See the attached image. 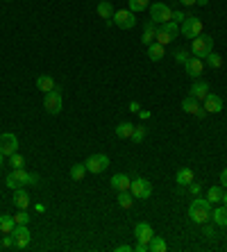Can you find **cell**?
Returning a JSON list of instances; mask_svg holds the SVG:
<instances>
[{"mask_svg":"<svg viewBox=\"0 0 227 252\" xmlns=\"http://www.w3.org/2000/svg\"><path fill=\"white\" fill-rule=\"evenodd\" d=\"M211 212H214V207H211L209 200L195 198L191 202V207H188V218L193 220V223H198V225H205V223L211 220Z\"/></svg>","mask_w":227,"mask_h":252,"instance_id":"1","label":"cell"},{"mask_svg":"<svg viewBox=\"0 0 227 252\" xmlns=\"http://www.w3.org/2000/svg\"><path fill=\"white\" fill-rule=\"evenodd\" d=\"M39 182H41L39 175L27 173L25 168H14L5 179V184L9 186V189H21V186H25V184H39Z\"/></svg>","mask_w":227,"mask_h":252,"instance_id":"2","label":"cell"},{"mask_svg":"<svg viewBox=\"0 0 227 252\" xmlns=\"http://www.w3.org/2000/svg\"><path fill=\"white\" fill-rule=\"evenodd\" d=\"M211 50H214V39L207 37V34H200V37L191 39V55L198 57V59H205Z\"/></svg>","mask_w":227,"mask_h":252,"instance_id":"3","label":"cell"},{"mask_svg":"<svg viewBox=\"0 0 227 252\" xmlns=\"http://www.w3.org/2000/svg\"><path fill=\"white\" fill-rule=\"evenodd\" d=\"M177 34H180V25H177L175 20H168V23H162V25L157 27V43H162V46H168L170 41L177 39Z\"/></svg>","mask_w":227,"mask_h":252,"instance_id":"4","label":"cell"},{"mask_svg":"<svg viewBox=\"0 0 227 252\" xmlns=\"http://www.w3.org/2000/svg\"><path fill=\"white\" fill-rule=\"evenodd\" d=\"M180 34L186 37V39H195L202 34V20L195 19V16H186V19L180 23Z\"/></svg>","mask_w":227,"mask_h":252,"instance_id":"5","label":"cell"},{"mask_svg":"<svg viewBox=\"0 0 227 252\" xmlns=\"http://www.w3.org/2000/svg\"><path fill=\"white\" fill-rule=\"evenodd\" d=\"M62 105H64V100H62V91H59L57 86L52 89V91L45 93V98H43V107H45V112L52 114V116H57L59 112H62Z\"/></svg>","mask_w":227,"mask_h":252,"instance_id":"6","label":"cell"},{"mask_svg":"<svg viewBox=\"0 0 227 252\" xmlns=\"http://www.w3.org/2000/svg\"><path fill=\"white\" fill-rule=\"evenodd\" d=\"M150 16H152V23H168L173 20V9L168 5H164V2H152L150 5Z\"/></svg>","mask_w":227,"mask_h":252,"instance_id":"7","label":"cell"},{"mask_svg":"<svg viewBox=\"0 0 227 252\" xmlns=\"http://www.w3.org/2000/svg\"><path fill=\"white\" fill-rule=\"evenodd\" d=\"M84 166H86V171L93 173V175L104 173L109 168V157H107V155H91L89 159L84 161Z\"/></svg>","mask_w":227,"mask_h":252,"instance_id":"8","label":"cell"},{"mask_svg":"<svg viewBox=\"0 0 227 252\" xmlns=\"http://www.w3.org/2000/svg\"><path fill=\"white\" fill-rule=\"evenodd\" d=\"M130 191L134 198L139 200H148L150 198V193H152V184H150L145 177H136L132 179V186H130Z\"/></svg>","mask_w":227,"mask_h":252,"instance_id":"9","label":"cell"},{"mask_svg":"<svg viewBox=\"0 0 227 252\" xmlns=\"http://www.w3.org/2000/svg\"><path fill=\"white\" fill-rule=\"evenodd\" d=\"M0 153L5 155V157H12L14 153H19V139H16V134H12V132L0 134Z\"/></svg>","mask_w":227,"mask_h":252,"instance_id":"10","label":"cell"},{"mask_svg":"<svg viewBox=\"0 0 227 252\" xmlns=\"http://www.w3.org/2000/svg\"><path fill=\"white\" fill-rule=\"evenodd\" d=\"M114 23H116L121 30H132V27L136 25V19H134V12H130V9H118V12H114Z\"/></svg>","mask_w":227,"mask_h":252,"instance_id":"11","label":"cell"},{"mask_svg":"<svg viewBox=\"0 0 227 252\" xmlns=\"http://www.w3.org/2000/svg\"><path fill=\"white\" fill-rule=\"evenodd\" d=\"M134 236H136L139 243H150V239L155 236V232H152L150 223H136L134 225Z\"/></svg>","mask_w":227,"mask_h":252,"instance_id":"12","label":"cell"},{"mask_svg":"<svg viewBox=\"0 0 227 252\" xmlns=\"http://www.w3.org/2000/svg\"><path fill=\"white\" fill-rule=\"evenodd\" d=\"M14 241H16V248H27L30 246V230H27V225H16L14 227Z\"/></svg>","mask_w":227,"mask_h":252,"instance_id":"13","label":"cell"},{"mask_svg":"<svg viewBox=\"0 0 227 252\" xmlns=\"http://www.w3.org/2000/svg\"><path fill=\"white\" fill-rule=\"evenodd\" d=\"M184 68H186V73L191 75V78H195V80L205 73V64H202V59H198V57H188V59L184 61Z\"/></svg>","mask_w":227,"mask_h":252,"instance_id":"14","label":"cell"},{"mask_svg":"<svg viewBox=\"0 0 227 252\" xmlns=\"http://www.w3.org/2000/svg\"><path fill=\"white\" fill-rule=\"evenodd\" d=\"M109 182H111V189H114V191H130V186H132V179L127 177L125 173H116Z\"/></svg>","mask_w":227,"mask_h":252,"instance_id":"15","label":"cell"},{"mask_svg":"<svg viewBox=\"0 0 227 252\" xmlns=\"http://www.w3.org/2000/svg\"><path fill=\"white\" fill-rule=\"evenodd\" d=\"M205 109H207V114L223 112V98L216 96V93H207V98H205Z\"/></svg>","mask_w":227,"mask_h":252,"instance_id":"16","label":"cell"},{"mask_svg":"<svg viewBox=\"0 0 227 252\" xmlns=\"http://www.w3.org/2000/svg\"><path fill=\"white\" fill-rule=\"evenodd\" d=\"M207 93H209V84L207 82H195L193 86H191V93H188V96H193L195 100H205L207 98Z\"/></svg>","mask_w":227,"mask_h":252,"instance_id":"17","label":"cell"},{"mask_svg":"<svg viewBox=\"0 0 227 252\" xmlns=\"http://www.w3.org/2000/svg\"><path fill=\"white\" fill-rule=\"evenodd\" d=\"M211 220H214L218 227H227V207H216L214 212H211Z\"/></svg>","mask_w":227,"mask_h":252,"instance_id":"18","label":"cell"},{"mask_svg":"<svg viewBox=\"0 0 227 252\" xmlns=\"http://www.w3.org/2000/svg\"><path fill=\"white\" fill-rule=\"evenodd\" d=\"M164 55H166V46L157 43V41H152V43L148 46V57H150L152 61H159V59L164 57Z\"/></svg>","mask_w":227,"mask_h":252,"instance_id":"19","label":"cell"},{"mask_svg":"<svg viewBox=\"0 0 227 252\" xmlns=\"http://www.w3.org/2000/svg\"><path fill=\"white\" fill-rule=\"evenodd\" d=\"M14 205L19 207V209H27V205H30V195L23 191V186L14 189Z\"/></svg>","mask_w":227,"mask_h":252,"instance_id":"20","label":"cell"},{"mask_svg":"<svg viewBox=\"0 0 227 252\" xmlns=\"http://www.w3.org/2000/svg\"><path fill=\"white\" fill-rule=\"evenodd\" d=\"M193 171H191V168H180V171H177V175H175V182L180 186H188L191 184V182H193Z\"/></svg>","mask_w":227,"mask_h":252,"instance_id":"21","label":"cell"},{"mask_svg":"<svg viewBox=\"0 0 227 252\" xmlns=\"http://www.w3.org/2000/svg\"><path fill=\"white\" fill-rule=\"evenodd\" d=\"M155 37H157V27H155V23H145V27H143V37H141L143 46H150V43L155 41Z\"/></svg>","mask_w":227,"mask_h":252,"instance_id":"22","label":"cell"},{"mask_svg":"<svg viewBox=\"0 0 227 252\" xmlns=\"http://www.w3.org/2000/svg\"><path fill=\"white\" fill-rule=\"evenodd\" d=\"M14 227H16V220H14V216H7V213H2V216H0V232H2V234H12Z\"/></svg>","mask_w":227,"mask_h":252,"instance_id":"23","label":"cell"},{"mask_svg":"<svg viewBox=\"0 0 227 252\" xmlns=\"http://www.w3.org/2000/svg\"><path fill=\"white\" fill-rule=\"evenodd\" d=\"M37 89L43 93L52 91V89H55V80H52L50 75H39V78H37Z\"/></svg>","mask_w":227,"mask_h":252,"instance_id":"24","label":"cell"},{"mask_svg":"<svg viewBox=\"0 0 227 252\" xmlns=\"http://www.w3.org/2000/svg\"><path fill=\"white\" fill-rule=\"evenodd\" d=\"M168 250V243L162 239V236H152L148 243V252H166Z\"/></svg>","mask_w":227,"mask_h":252,"instance_id":"25","label":"cell"},{"mask_svg":"<svg viewBox=\"0 0 227 252\" xmlns=\"http://www.w3.org/2000/svg\"><path fill=\"white\" fill-rule=\"evenodd\" d=\"M116 136L118 139H132V132H134V125L132 123H121V125H116Z\"/></svg>","mask_w":227,"mask_h":252,"instance_id":"26","label":"cell"},{"mask_svg":"<svg viewBox=\"0 0 227 252\" xmlns=\"http://www.w3.org/2000/svg\"><path fill=\"white\" fill-rule=\"evenodd\" d=\"M98 16H100V19H107V20L114 16V7H111L109 0H103V2H98Z\"/></svg>","mask_w":227,"mask_h":252,"instance_id":"27","label":"cell"},{"mask_svg":"<svg viewBox=\"0 0 227 252\" xmlns=\"http://www.w3.org/2000/svg\"><path fill=\"white\" fill-rule=\"evenodd\" d=\"M182 109H184L186 114H193L195 116V112L200 109V105H198V100H195L193 96H186V98L182 100Z\"/></svg>","mask_w":227,"mask_h":252,"instance_id":"28","label":"cell"},{"mask_svg":"<svg viewBox=\"0 0 227 252\" xmlns=\"http://www.w3.org/2000/svg\"><path fill=\"white\" fill-rule=\"evenodd\" d=\"M223 186H211L207 191V200L211 202V205H218V202H223Z\"/></svg>","mask_w":227,"mask_h":252,"instance_id":"29","label":"cell"},{"mask_svg":"<svg viewBox=\"0 0 227 252\" xmlns=\"http://www.w3.org/2000/svg\"><path fill=\"white\" fill-rule=\"evenodd\" d=\"M118 205L123 207V209H132V205H134L132 193L130 191H118Z\"/></svg>","mask_w":227,"mask_h":252,"instance_id":"30","label":"cell"},{"mask_svg":"<svg viewBox=\"0 0 227 252\" xmlns=\"http://www.w3.org/2000/svg\"><path fill=\"white\" fill-rule=\"evenodd\" d=\"M86 173H89V171H86V166H84V164H75V166L71 168V177L75 179V182H82Z\"/></svg>","mask_w":227,"mask_h":252,"instance_id":"31","label":"cell"},{"mask_svg":"<svg viewBox=\"0 0 227 252\" xmlns=\"http://www.w3.org/2000/svg\"><path fill=\"white\" fill-rule=\"evenodd\" d=\"M130 2V12H145L150 5V0H127Z\"/></svg>","mask_w":227,"mask_h":252,"instance_id":"32","label":"cell"},{"mask_svg":"<svg viewBox=\"0 0 227 252\" xmlns=\"http://www.w3.org/2000/svg\"><path fill=\"white\" fill-rule=\"evenodd\" d=\"M9 166L12 168H25V159H23L19 153H14L12 157H9Z\"/></svg>","mask_w":227,"mask_h":252,"instance_id":"33","label":"cell"},{"mask_svg":"<svg viewBox=\"0 0 227 252\" xmlns=\"http://www.w3.org/2000/svg\"><path fill=\"white\" fill-rule=\"evenodd\" d=\"M143 139H145V127L134 125V132H132V141H134V143H141Z\"/></svg>","mask_w":227,"mask_h":252,"instance_id":"34","label":"cell"},{"mask_svg":"<svg viewBox=\"0 0 227 252\" xmlns=\"http://www.w3.org/2000/svg\"><path fill=\"white\" fill-rule=\"evenodd\" d=\"M205 59H207V64H209L211 68H221V66H223V59L218 57V55H214V53H209Z\"/></svg>","mask_w":227,"mask_h":252,"instance_id":"35","label":"cell"},{"mask_svg":"<svg viewBox=\"0 0 227 252\" xmlns=\"http://www.w3.org/2000/svg\"><path fill=\"white\" fill-rule=\"evenodd\" d=\"M14 220H16V225H27V220H30V216H27L25 209H19V213L14 216Z\"/></svg>","mask_w":227,"mask_h":252,"instance_id":"36","label":"cell"},{"mask_svg":"<svg viewBox=\"0 0 227 252\" xmlns=\"http://www.w3.org/2000/svg\"><path fill=\"white\" fill-rule=\"evenodd\" d=\"M2 248H16L14 234H5V239H2Z\"/></svg>","mask_w":227,"mask_h":252,"instance_id":"37","label":"cell"},{"mask_svg":"<svg viewBox=\"0 0 227 252\" xmlns=\"http://www.w3.org/2000/svg\"><path fill=\"white\" fill-rule=\"evenodd\" d=\"M184 19H186V14H184V12H173V20H175L177 25H180Z\"/></svg>","mask_w":227,"mask_h":252,"instance_id":"38","label":"cell"},{"mask_svg":"<svg viewBox=\"0 0 227 252\" xmlns=\"http://www.w3.org/2000/svg\"><path fill=\"white\" fill-rule=\"evenodd\" d=\"M175 59L180 61V64H184V61H186L188 57H186V53H184V50H177V53H175Z\"/></svg>","mask_w":227,"mask_h":252,"instance_id":"39","label":"cell"},{"mask_svg":"<svg viewBox=\"0 0 227 252\" xmlns=\"http://www.w3.org/2000/svg\"><path fill=\"white\" fill-rule=\"evenodd\" d=\"M134 250H136V252H148V243H139V241H136Z\"/></svg>","mask_w":227,"mask_h":252,"instance_id":"40","label":"cell"},{"mask_svg":"<svg viewBox=\"0 0 227 252\" xmlns=\"http://www.w3.org/2000/svg\"><path fill=\"white\" fill-rule=\"evenodd\" d=\"M188 189H191V193H193V195H198V193H200V184H195V182H191V184H188Z\"/></svg>","mask_w":227,"mask_h":252,"instance_id":"41","label":"cell"},{"mask_svg":"<svg viewBox=\"0 0 227 252\" xmlns=\"http://www.w3.org/2000/svg\"><path fill=\"white\" fill-rule=\"evenodd\" d=\"M221 182H223V186L227 189V168H223V173H221Z\"/></svg>","mask_w":227,"mask_h":252,"instance_id":"42","label":"cell"},{"mask_svg":"<svg viewBox=\"0 0 227 252\" xmlns=\"http://www.w3.org/2000/svg\"><path fill=\"white\" fill-rule=\"evenodd\" d=\"M205 234H207L209 239H211V236H214V227H209L207 223H205Z\"/></svg>","mask_w":227,"mask_h":252,"instance_id":"43","label":"cell"},{"mask_svg":"<svg viewBox=\"0 0 227 252\" xmlns=\"http://www.w3.org/2000/svg\"><path fill=\"white\" fill-rule=\"evenodd\" d=\"M139 109H141V107H139V102H136V100H134V102H130V112H139Z\"/></svg>","mask_w":227,"mask_h":252,"instance_id":"44","label":"cell"},{"mask_svg":"<svg viewBox=\"0 0 227 252\" xmlns=\"http://www.w3.org/2000/svg\"><path fill=\"white\" fill-rule=\"evenodd\" d=\"M205 114H207V109H205V107H200V109L195 112V116H198V118H205Z\"/></svg>","mask_w":227,"mask_h":252,"instance_id":"45","label":"cell"},{"mask_svg":"<svg viewBox=\"0 0 227 252\" xmlns=\"http://www.w3.org/2000/svg\"><path fill=\"white\" fill-rule=\"evenodd\" d=\"M132 250V246H118L116 248V252H130Z\"/></svg>","mask_w":227,"mask_h":252,"instance_id":"46","label":"cell"},{"mask_svg":"<svg viewBox=\"0 0 227 252\" xmlns=\"http://www.w3.org/2000/svg\"><path fill=\"white\" fill-rule=\"evenodd\" d=\"M180 5H186V7H191V5H195V0H180Z\"/></svg>","mask_w":227,"mask_h":252,"instance_id":"47","label":"cell"},{"mask_svg":"<svg viewBox=\"0 0 227 252\" xmlns=\"http://www.w3.org/2000/svg\"><path fill=\"white\" fill-rule=\"evenodd\" d=\"M37 212L43 213V212H45V205H41V202H39V205H37Z\"/></svg>","mask_w":227,"mask_h":252,"instance_id":"48","label":"cell"},{"mask_svg":"<svg viewBox=\"0 0 227 252\" xmlns=\"http://www.w3.org/2000/svg\"><path fill=\"white\" fill-rule=\"evenodd\" d=\"M207 2H209V0H195V5H200V7H205Z\"/></svg>","mask_w":227,"mask_h":252,"instance_id":"49","label":"cell"},{"mask_svg":"<svg viewBox=\"0 0 227 252\" xmlns=\"http://www.w3.org/2000/svg\"><path fill=\"white\" fill-rule=\"evenodd\" d=\"M223 205H225V207H227V191H225V193H223Z\"/></svg>","mask_w":227,"mask_h":252,"instance_id":"50","label":"cell"},{"mask_svg":"<svg viewBox=\"0 0 227 252\" xmlns=\"http://www.w3.org/2000/svg\"><path fill=\"white\" fill-rule=\"evenodd\" d=\"M2 161H5V155L0 153V166H2Z\"/></svg>","mask_w":227,"mask_h":252,"instance_id":"51","label":"cell"}]
</instances>
